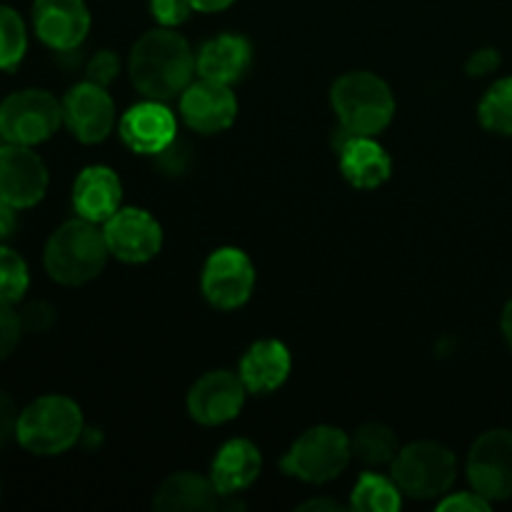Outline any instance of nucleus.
Instances as JSON below:
<instances>
[{
  "instance_id": "nucleus-11",
  "label": "nucleus",
  "mask_w": 512,
  "mask_h": 512,
  "mask_svg": "<svg viewBox=\"0 0 512 512\" xmlns=\"http://www.w3.org/2000/svg\"><path fill=\"white\" fill-rule=\"evenodd\" d=\"M48 190V168L30 145L8 143L0 148V198L15 208H33Z\"/></svg>"
},
{
  "instance_id": "nucleus-21",
  "label": "nucleus",
  "mask_w": 512,
  "mask_h": 512,
  "mask_svg": "<svg viewBox=\"0 0 512 512\" xmlns=\"http://www.w3.org/2000/svg\"><path fill=\"white\" fill-rule=\"evenodd\" d=\"M253 63V48L243 35H218L210 38L198 53L200 78L218 80V83L233 85L248 73Z\"/></svg>"
},
{
  "instance_id": "nucleus-1",
  "label": "nucleus",
  "mask_w": 512,
  "mask_h": 512,
  "mask_svg": "<svg viewBox=\"0 0 512 512\" xmlns=\"http://www.w3.org/2000/svg\"><path fill=\"white\" fill-rule=\"evenodd\" d=\"M195 70L193 48L173 28L148 30L130 50V78L150 100H170L183 93Z\"/></svg>"
},
{
  "instance_id": "nucleus-10",
  "label": "nucleus",
  "mask_w": 512,
  "mask_h": 512,
  "mask_svg": "<svg viewBox=\"0 0 512 512\" xmlns=\"http://www.w3.org/2000/svg\"><path fill=\"white\" fill-rule=\"evenodd\" d=\"M103 235L110 255L123 263H148L163 248V228L140 208H120L103 223Z\"/></svg>"
},
{
  "instance_id": "nucleus-28",
  "label": "nucleus",
  "mask_w": 512,
  "mask_h": 512,
  "mask_svg": "<svg viewBox=\"0 0 512 512\" xmlns=\"http://www.w3.org/2000/svg\"><path fill=\"white\" fill-rule=\"evenodd\" d=\"M150 13L163 28H175L190 18L193 5L190 0H150Z\"/></svg>"
},
{
  "instance_id": "nucleus-36",
  "label": "nucleus",
  "mask_w": 512,
  "mask_h": 512,
  "mask_svg": "<svg viewBox=\"0 0 512 512\" xmlns=\"http://www.w3.org/2000/svg\"><path fill=\"white\" fill-rule=\"evenodd\" d=\"M235 0H190L193 10H200V13H218V10L230 8Z\"/></svg>"
},
{
  "instance_id": "nucleus-29",
  "label": "nucleus",
  "mask_w": 512,
  "mask_h": 512,
  "mask_svg": "<svg viewBox=\"0 0 512 512\" xmlns=\"http://www.w3.org/2000/svg\"><path fill=\"white\" fill-rule=\"evenodd\" d=\"M20 335H23V320H20V315L13 313L10 305L0 303V360H5L18 348Z\"/></svg>"
},
{
  "instance_id": "nucleus-25",
  "label": "nucleus",
  "mask_w": 512,
  "mask_h": 512,
  "mask_svg": "<svg viewBox=\"0 0 512 512\" xmlns=\"http://www.w3.org/2000/svg\"><path fill=\"white\" fill-rule=\"evenodd\" d=\"M480 123L498 135H512V78H503L480 100Z\"/></svg>"
},
{
  "instance_id": "nucleus-30",
  "label": "nucleus",
  "mask_w": 512,
  "mask_h": 512,
  "mask_svg": "<svg viewBox=\"0 0 512 512\" xmlns=\"http://www.w3.org/2000/svg\"><path fill=\"white\" fill-rule=\"evenodd\" d=\"M118 73H120V58L113 53V50H100V53H95L93 58H90L88 80H93V83L108 88V85L118 78Z\"/></svg>"
},
{
  "instance_id": "nucleus-20",
  "label": "nucleus",
  "mask_w": 512,
  "mask_h": 512,
  "mask_svg": "<svg viewBox=\"0 0 512 512\" xmlns=\"http://www.w3.org/2000/svg\"><path fill=\"white\" fill-rule=\"evenodd\" d=\"M288 348L280 340H258L240 360V380L248 393H273L290 375Z\"/></svg>"
},
{
  "instance_id": "nucleus-19",
  "label": "nucleus",
  "mask_w": 512,
  "mask_h": 512,
  "mask_svg": "<svg viewBox=\"0 0 512 512\" xmlns=\"http://www.w3.org/2000/svg\"><path fill=\"white\" fill-rule=\"evenodd\" d=\"M260 468H263L260 450L250 440L235 438L228 440L215 455L210 465V480L220 490V495H235L258 480Z\"/></svg>"
},
{
  "instance_id": "nucleus-34",
  "label": "nucleus",
  "mask_w": 512,
  "mask_h": 512,
  "mask_svg": "<svg viewBox=\"0 0 512 512\" xmlns=\"http://www.w3.org/2000/svg\"><path fill=\"white\" fill-rule=\"evenodd\" d=\"M15 425H18V410H15V403L10 400V395L0 388V448L15 433Z\"/></svg>"
},
{
  "instance_id": "nucleus-12",
  "label": "nucleus",
  "mask_w": 512,
  "mask_h": 512,
  "mask_svg": "<svg viewBox=\"0 0 512 512\" xmlns=\"http://www.w3.org/2000/svg\"><path fill=\"white\" fill-rule=\"evenodd\" d=\"M248 388L240 375L230 370L205 373L188 393V413L200 425H223L238 418Z\"/></svg>"
},
{
  "instance_id": "nucleus-4",
  "label": "nucleus",
  "mask_w": 512,
  "mask_h": 512,
  "mask_svg": "<svg viewBox=\"0 0 512 512\" xmlns=\"http://www.w3.org/2000/svg\"><path fill=\"white\" fill-rule=\"evenodd\" d=\"M83 435V410L65 395H43L18 415L15 438L33 455H60Z\"/></svg>"
},
{
  "instance_id": "nucleus-17",
  "label": "nucleus",
  "mask_w": 512,
  "mask_h": 512,
  "mask_svg": "<svg viewBox=\"0 0 512 512\" xmlns=\"http://www.w3.org/2000/svg\"><path fill=\"white\" fill-rule=\"evenodd\" d=\"M123 200V185L115 170L105 165H90L80 170L73 185V208L78 218L90 220V223H105L120 210Z\"/></svg>"
},
{
  "instance_id": "nucleus-13",
  "label": "nucleus",
  "mask_w": 512,
  "mask_h": 512,
  "mask_svg": "<svg viewBox=\"0 0 512 512\" xmlns=\"http://www.w3.org/2000/svg\"><path fill=\"white\" fill-rule=\"evenodd\" d=\"M63 120L70 133L85 145L100 143L113 133L115 105L103 85L85 80L75 85L63 100Z\"/></svg>"
},
{
  "instance_id": "nucleus-23",
  "label": "nucleus",
  "mask_w": 512,
  "mask_h": 512,
  "mask_svg": "<svg viewBox=\"0 0 512 512\" xmlns=\"http://www.w3.org/2000/svg\"><path fill=\"white\" fill-rule=\"evenodd\" d=\"M350 448L353 455L365 465H385L393 463L395 455H398L400 443L398 435L383 423H368L363 428L355 430V435L350 438Z\"/></svg>"
},
{
  "instance_id": "nucleus-3",
  "label": "nucleus",
  "mask_w": 512,
  "mask_h": 512,
  "mask_svg": "<svg viewBox=\"0 0 512 512\" xmlns=\"http://www.w3.org/2000/svg\"><path fill=\"white\" fill-rule=\"evenodd\" d=\"M330 103L348 135H378L395 115L390 85L368 70H353L338 78L330 90Z\"/></svg>"
},
{
  "instance_id": "nucleus-15",
  "label": "nucleus",
  "mask_w": 512,
  "mask_h": 512,
  "mask_svg": "<svg viewBox=\"0 0 512 512\" xmlns=\"http://www.w3.org/2000/svg\"><path fill=\"white\" fill-rule=\"evenodd\" d=\"M33 25L48 48L75 50L90 30V10L85 0H35Z\"/></svg>"
},
{
  "instance_id": "nucleus-2",
  "label": "nucleus",
  "mask_w": 512,
  "mask_h": 512,
  "mask_svg": "<svg viewBox=\"0 0 512 512\" xmlns=\"http://www.w3.org/2000/svg\"><path fill=\"white\" fill-rule=\"evenodd\" d=\"M108 243L103 230L85 218L68 220L50 235L43 263L50 278L60 285H85L103 273L108 263Z\"/></svg>"
},
{
  "instance_id": "nucleus-16",
  "label": "nucleus",
  "mask_w": 512,
  "mask_h": 512,
  "mask_svg": "<svg viewBox=\"0 0 512 512\" xmlns=\"http://www.w3.org/2000/svg\"><path fill=\"white\" fill-rule=\"evenodd\" d=\"M175 135H178V123L163 100H143L120 118V138L135 153H165L175 143Z\"/></svg>"
},
{
  "instance_id": "nucleus-35",
  "label": "nucleus",
  "mask_w": 512,
  "mask_h": 512,
  "mask_svg": "<svg viewBox=\"0 0 512 512\" xmlns=\"http://www.w3.org/2000/svg\"><path fill=\"white\" fill-rule=\"evenodd\" d=\"M15 210H18L15 205H10L8 200L0 198V243L13 235L15 223H18V220H15Z\"/></svg>"
},
{
  "instance_id": "nucleus-31",
  "label": "nucleus",
  "mask_w": 512,
  "mask_h": 512,
  "mask_svg": "<svg viewBox=\"0 0 512 512\" xmlns=\"http://www.w3.org/2000/svg\"><path fill=\"white\" fill-rule=\"evenodd\" d=\"M490 500H485L483 495L473 493H455L450 498L440 500L438 510L440 512H488L490 510Z\"/></svg>"
},
{
  "instance_id": "nucleus-26",
  "label": "nucleus",
  "mask_w": 512,
  "mask_h": 512,
  "mask_svg": "<svg viewBox=\"0 0 512 512\" xmlns=\"http://www.w3.org/2000/svg\"><path fill=\"white\" fill-rule=\"evenodd\" d=\"M28 50V33L18 10L0 5V70L18 68Z\"/></svg>"
},
{
  "instance_id": "nucleus-8",
  "label": "nucleus",
  "mask_w": 512,
  "mask_h": 512,
  "mask_svg": "<svg viewBox=\"0 0 512 512\" xmlns=\"http://www.w3.org/2000/svg\"><path fill=\"white\" fill-rule=\"evenodd\" d=\"M468 478L478 495L490 503L512 498V430H488L468 455Z\"/></svg>"
},
{
  "instance_id": "nucleus-22",
  "label": "nucleus",
  "mask_w": 512,
  "mask_h": 512,
  "mask_svg": "<svg viewBox=\"0 0 512 512\" xmlns=\"http://www.w3.org/2000/svg\"><path fill=\"white\" fill-rule=\"evenodd\" d=\"M220 490L210 478L198 473H175L155 490L153 508L160 512H208L220 505Z\"/></svg>"
},
{
  "instance_id": "nucleus-32",
  "label": "nucleus",
  "mask_w": 512,
  "mask_h": 512,
  "mask_svg": "<svg viewBox=\"0 0 512 512\" xmlns=\"http://www.w3.org/2000/svg\"><path fill=\"white\" fill-rule=\"evenodd\" d=\"M20 320H23V330H30V333H45V330L53 325L55 310L50 308L48 303L38 300V303H30L28 308L20 313Z\"/></svg>"
},
{
  "instance_id": "nucleus-27",
  "label": "nucleus",
  "mask_w": 512,
  "mask_h": 512,
  "mask_svg": "<svg viewBox=\"0 0 512 512\" xmlns=\"http://www.w3.org/2000/svg\"><path fill=\"white\" fill-rule=\"evenodd\" d=\"M28 285V263L15 250L0 245V303H18L25 295V290H28Z\"/></svg>"
},
{
  "instance_id": "nucleus-9",
  "label": "nucleus",
  "mask_w": 512,
  "mask_h": 512,
  "mask_svg": "<svg viewBox=\"0 0 512 512\" xmlns=\"http://www.w3.org/2000/svg\"><path fill=\"white\" fill-rule=\"evenodd\" d=\"M203 295L220 310H235L248 303L255 285V268L238 248H218L203 268Z\"/></svg>"
},
{
  "instance_id": "nucleus-18",
  "label": "nucleus",
  "mask_w": 512,
  "mask_h": 512,
  "mask_svg": "<svg viewBox=\"0 0 512 512\" xmlns=\"http://www.w3.org/2000/svg\"><path fill=\"white\" fill-rule=\"evenodd\" d=\"M340 170L345 180L360 190L380 188L390 178L393 160L373 135H348L340 143Z\"/></svg>"
},
{
  "instance_id": "nucleus-37",
  "label": "nucleus",
  "mask_w": 512,
  "mask_h": 512,
  "mask_svg": "<svg viewBox=\"0 0 512 512\" xmlns=\"http://www.w3.org/2000/svg\"><path fill=\"white\" fill-rule=\"evenodd\" d=\"M300 510H328V512H335V510H343V505H340L338 500L318 498V500H308V503H303V505H300Z\"/></svg>"
},
{
  "instance_id": "nucleus-14",
  "label": "nucleus",
  "mask_w": 512,
  "mask_h": 512,
  "mask_svg": "<svg viewBox=\"0 0 512 512\" xmlns=\"http://www.w3.org/2000/svg\"><path fill=\"white\" fill-rule=\"evenodd\" d=\"M180 115L198 133H223L238 118V100L230 85L200 78L180 93Z\"/></svg>"
},
{
  "instance_id": "nucleus-24",
  "label": "nucleus",
  "mask_w": 512,
  "mask_h": 512,
  "mask_svg": "<svg viewBox=\"0 0 512 512\" xmlns=\"http://www.w3.org/2000/svg\"><path fill=\"white\" fill-rule=\"evenodd\" d=\"M403 490L398 488L395 480L383 478V475L365 473L358 480L353 490V498H350V508L353 510H365V512H395L403 505L400 498Z\"/></svg>"
},
{
  "instance_id": "nucleus-5",
  "label": "nucleus",
  "mask_w": 512,
  "mask_h": 512,
  "mask_svg": "<svg viewBox=\"0 0 512 512\" xmlns=\"http://www.w3.org/2000/svg\"><path fill=\"white\" fill-rule=\"evenodd\" d=\"M393 480L408 498L430 500L445 495L458 475L453 450L435 440H418L398 450L393 463Z\"/></svg>"
},
{
  "instance_id": "nucleus-38",
  "label": "nucleus",
  "mask_w": 512,
  "mask_h": 512,
  "mask_svg": "<svg viewBox=\"0 0 512 512\" xmlns=\"http://www.w3.org/2000/svg\"><path fill=\"white\" fill-rule=\"evenodd\" d=\"M500 328H503L505 340H508V345L512 348V300H510L508 305H505L503 320H500Z\"/></svg>"
},
{
  "instance_id": "nucleus-33",
  "label": "nucleus",
  "mask_w": 512,
  "mask_h": 512,
  "mask_svg": "<svg viewBox=\"0 0 512 512\" xmlns=\"http://www.w3.org/2000/svg\"><path fill=\"white\" fill-rule=\"evenodd\" d=\"M498 65H500L498 50H495V48H480V50H475L473 55H470L465 70H468V75H473V78H483V75L493 73Z\"/></svg>"
},
{
  "instance_id": "nucleus-6",
  "label": "nucleus",
  "mask_w": 512,
  "mask_h": 512,
  "mask_svg": "<svg viewBox=\"0 0 512 512\" xmlns=\"http://www.w3.org/2000/svg\"><path fill=\"white\" fill-rule=\"evenodd\" d=\"M350 458H353V448H350L348 435L333 425H318V428L305 430L290 445L280 468L290 478L320 485L338 478L348 468Z\"/></svg>"
},
{
  "instance_id": "nucleus-7",
  "label": "nucleus",
  "mask_w": 512,
  "mask_h": 512,
  "mask_svg": "<svg viewBox=\"0 0 512 512\" xmlns=\"http://www.w3.org/2000/svg\"><path fill=\"white\" fill-rule=\"evenodd\" d=\"M63 123V103L45 90H20L0 105V135L8 143L38 145Z\"/></svg>"
}]
</instances>
